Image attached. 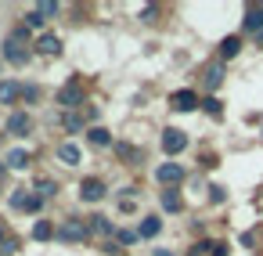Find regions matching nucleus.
<instances>
[{
  "instance_id": "17",
  "label": "nucleus",
  "mask_w": 263,
  "mask_h": 256,
  "mask_svg": "<svg viewBox=\"0 0 263 256\" xmlns=\"http://www.w3.org/2000/svg\"><path fill=\"white\" fill-rule=\"evenodd\" d=\"M4 162H8L11 170H22V166L29 162V152H26V148H15V152H8V159H4Z\"/></svg>"
},
{
  "instance_id": "25",
  "label": "nucleus",
  "mask_w": 263,
  "mask_h": 256,
  "mask_svg": "<svg viewBox=\"0 0 263 256\" xmlns=\"http://www.w3.org/2000/svg\"><path fill=\"white\" fill-rule=\"evenodd\" d=\"M209 198H213V202H216V206H220V202H223V198H227V191H223V188H220V184H213V188H209Z\"/></svg>"
},
{
  "instance_id": "9",
  "label": "nucleus",
  "mask_w": 263,
  "mask_h": 256,
  "mask_svg": "<svg viewBox=\"0 0 263 256\" xmlns=\"http://www.w3.org/2000/svg\"><path fill=\"white\" fill-rule=\"evenodd\" d=\"M36 51H40V54H54V58H58V54H62V40H58L54 33H44V36L36 40Z\"/></svg>"
},
{
  "instance_id": "16",
  "label": "nucleus",
  "mask_w": 263,
  "mask_h": 256,
  "mask_svg": "<svg viewBox=\"0 0 263 256\" xmlns=\"http://www.w3.org/2000/svg\"><path fill=\"white\" fill-rule=\"evenodd\" d=\"M58 159H62L65 166H76V162H80V148H76V144H62V148H58Z\"/></svg>"
},
{
  "instance_id": "6",
  "label": "nucleus",
  "mask_w": 263,
  "mask_h": 256,
  "mask_svg": "<svg viewBox=\"0 0 263 256\" xmlns=\"http://www.w3.org/2000/svg\"><path fill=\"white\" fill-rule=\"evenodd\" d=\"M155 177H159V184L173 188V184H180V180H184V170H180V162H162V166L155 170Z\"/></svg>"
},
{
  "instance_id": "13",
  "label": "nucleus",
  "mask_w": 263,
  "mask_h": 256,
  "mask_svg": "<svg viewBox=\"0 0 263 256\" xmlns=\"http://www.w3.org/2000/svg\"><path fill=\"white\" fill-rule=\"evenodd\" d=\"M87 137H90V144H94V148H108V144H112V134H108L105 126H94Z\"/></svg>"
},
{
  "instance_id": "31",
  "label": "nucleus",
  "mask_w": 263,
  "mask_h": 256,
  "mask_svg": "<svg viewBox=\"0 0 263 256\" xmlns=\"http://www.w3.org/2000/svg\"><path fill=\"white\" fill-rule=\"evenodd\" d=\"M137 238H141L137 231H119V242H123V245H130V242H137Z\"/></svg>"
},
{
  "instance_id": "35",
  "label": "nucleus",
  "mask_w": 263,
  "mask_h": 256,
  "mask_svg": "<svg viewBox=\"0 0 263 256\" xmlns=\"http://www.w3.org/2000/svg\"><path fill=\"white\" fill-rule=\"evenodd\" d=\"M152 256H173V252H170V249H155Z\"/></svg>"
},
{
  "instance_id": "8",
  "label": "nucleus",
  "mask_w": 263,
  "mask_h": 256,
  "mask_svg": "<svg viewBox=\"0 0 263 256\" xmlns=\"http://www.w3.org/2000/svg\"><path fill=\"white\" fill-rule=\"evenodd\" d=\"M29 126H33V119H29L26 112H15V116L8 119V134H15V137H26Z\"/></svg>"
},
{
  "instance_id": "19",
  "label": "nucleus",
  "mask_w": 263,
  "mask_h": 256,
  "mask_svg": "<svg viewBox=\"0 0 263 256\" xmlns=\"http://www.w3.org/2000/svg\"><path fill=\"white\" fill-rule=\"evenodd\" d=\"M54 234H58V231H54L47 220H36V224H33V238H36V242H47V238H54Z\"/></svg>"
},
{
  "instance_id": "33",
  "label": "nucleus",
  "mask_w": 263,
  "mask_h": 256,
  "mask_svg": "<svg viewBox=\"0 0 263 256\" xmlns=\"http://www.w3.org/2000/svg\"><path fill=\"white\" fill-rule=\"evenodd\" d=\"M22 98H26V101H36L40 90H36V87H22Z\"/></svg>"
},
{
  "instance_id": "30",
  "label": "nucleus",
  "mask_w": 263,
  "mask_h": 256,
  "mask_svg": "<svg viewBox=\"0 0 263 256\" xmlns=\"http://www.w3.org/2000/svg\"><path fill=\"white\" fill-rule=\"evenodd\" d=\"M15 249H18V238H8V242H4V245H0V252H4V256H11V252H15Z\"/></svg>"
},
{
  "instance_id": "26",
  "label": "nucleus",
  "mask_w": 263,
  "mask_h": 256,
  "mask_svg": "<svg viewBox=\"0 0 263 256\" xmlns=\"http://www.w3.org/2000/svg\"><path fill=\"white\" fill-rule=\"evenodd\" d=\"M202 105H205V112H209V116H220V101H216V98H205Z\"/></svg>"
},
{
  "instance_id": "10",
  "label": "nucleus",
  "mask_w": 263,
  "mask_h": 256,
  "mask_svg": "<svg viewBox=\"0 0 263 256\" xmlns=\"http://www.w3.org/2000/svg\"><path fill=\"white\" fill-rule=\"evenodd\" d=\"M15 98H22V87L15 80H4V83H0V105H11Z\"/></svg>"
},
{
  "instance_id": "15",
  "label": "nucleus",
  "mask_w": 263,
  "mask_h": 256,
  "mask_svg": "<svg viewBox=\"0 0 263 256\" xmlns=\"http://www.w3.org/2000/svg\"><path fill=\"white\" fill-rule=\"evenodd\" d=\"M220 83H223V65H209V69H205V87L216 90Z\"/></svg>"
},
{
  "instance_id": "32",
  "label": "nucleus",
  "mask_w": 263,
  "mask_h": 256,
  "mask_svg": "<svg viewBox=\"0 0 263 256\" xmlns=\"http://www.w3.org/2000/svg\"><path fill=\"white\" fill-rule=\"evenodd\" d=\"M205 249H213V242H198V245H191V252H187V256H202Z\"/></svg>"
},
{
  "instance_id": "23",
  "label": "nucleus",
  "mask_w": 263,
  "mask_h": 256,
  "mask_svg": "<svg viewBox=\"0 0 263 256\" xmlns=\"http://www.w3.org/2000/svg\"><path fill=\"white\" fill-rule=\"evenodd\" d=\"M36 11H40V15H44V19H51V15H58V11H62V8H58V4H54V0H44V4H36Z\"/></svg>"
},
{
  "instance_id": "34",
  "label": "nucleus",
  "mask_w": 263,
  "mask_h": 256,
  "mask_svg": "<svg viewBox=\"0 0 263 256\" xmlns=\"http://www.w3.org/2000/svg\"><path fill=\"white\" fill-rule=\"evenodd\" d=\"M141 15H144V22H155V4H148V8H144Z\"/></svg>"
},
{
  "instance_id": "1",
  "label": "nucleus",
  "mask_w": 263,
  "mask_h": 256,
  "mask_svg": "<svg viewBox=\"0 0 263 256\" xmlns=\"http://www.w3.org/2000/svg\"><path fill=\"white\" fill-rule=\"evenodd\" d=\"M26 47H29V29L22 26V29H15V33L4 40V58H8L11 65H26V62H29V51H26Z\"/></svg>"
},
{
  "instance_id": "28",
  "label": "nucleus",
  "mask_w": 263,
  "mask_h": 256,
  "mask_svg": "<svg viewBox=\"0 0 263 256\" xmlns=\"http://www.w3.org/2000/svg\"><path fill=\"white\" fill-rule=\"evenodd\" d=\"M40 206H44V198H40V195H29V202H26V213H36Z\"/></svg>"
},
{
  "instance_id": "14",
  "label": "nucleus",
  "mask_w": 263,
  "mask_h": 256,
  "mask_svg": "<svg viewBox=\"0 0 263 256\" xmlns=\"http://www.w3.org/2000/svg\"><path fill=\"white\" fill-rule=\"evenodd\" d=\"M241 51V40L238 36H223V44H220V58H234Z\"/></svg>"
},
{
  "instance_id": "11",
  "label": "nucleus",
  "mask_w": 263,
  "mask_h": 256,
  "mask_svg": "<svg viewBox=\"0 0 263 256\" xmlns=\"http://www.w3.org/2000/svg\"><path fill=\"white\" fill-rule=\"evenodd\" d=\"M159 231H162V220H159V216H144V220H141V227H137V234H141V238H155Z\"/></svg>"
},
{
  "instance_id": "7",
  "label": "nucleus",
  "mask_w": 263,
  "mask_h": 256,
  "mask_svg": "<svg viewBox=\"0 0 263 256\" xmlns=\"http://www.w3.org/2000/svg\"><path fill=\"white\" fill-rule=\"evenodd\" d=\"M170 105H173L177 112H191V108L198 105V94H195V90H177V94H170Z\"/></svg>"
},
{
  "instance_id": "2",
  "label": "nucleus",
  "mask_w": 263,
  "mask_h": 256,
  "mask_svg": "<svg viewBox=\"0 0 263 256\" xmlns=\"http://www.w3.org/2000/svg\"><path fill=\"white\" fill-rule=\"evenodd\" d=\"M87 234H90V224H83V220H65L54 238H58V242H87Z\"/></svg>"
},
{
  "instance_id": "29",
  "label": "nucleus",
  "mask_w": 263,
  "mask_h": 256,
  "mask_svg": "<svg viewBox=\"0 0 263 256\" xmlns=\"http://www.w3.org/2000/svg\"><path fill=\"white\" fill-rule=\"evenodd\" d=\"M209 252H213V256H227V252H231V245H227V242H213V249H209Z\"/></svg>"
},
{
  "instance_id": "3",
  "label": "nucleus",
  "mask_w": 263,
  "mask_h": 256,
  "mask_svg": "<svg viewBox=\"0 0 263 256\" xmlns=\"http://www.w3.org/2000/svg\"><path fill=\"white\" fill-rule=\"evenodd\" d=\"M58 105H65V108L83 105V83H80V80H69V83L58 90Z\"/></svg>"
},
{
  "instance_id": "20",
  "label": "nucleus",
  "mask_w": 263,
  "mask_h": 256,
  "mask_svg": "<svg viewBox=\"0 0 263 256\" xmlns=\"http://www.w3.org/2000/svg\"><path fill=\"white\" fill-rule=\"evenodd\" d=\"M90 231H98V234H112L116 227H112L108 216H90Z\"/></svg>"
},
{
  "instance_id": "4",
  "label": "nucleus",
  "mask_w": 263,
  "mask_h": 256,
  "mask_svg": "<svg viewBox=\"0 0 263 256\" xmlns=\"http://www.w3.org/2000/svg\"><path fill=\"white\" fill-rule=\"evenodd\" d=\"M184 148H187V134H184V130H177V126L162 130V152H166V155H177V152H184Z\"/></svg>"
},
{
  "instance_id": "22",
  "label": "nucleus",
  "mask_w": 263,
  "mask_h": 256,
  "mask_svg": "<svg viewBox=\"0 0 263 256\" xmlns=\"http://www.w3.org/2000/svg\"><path fill=\"white\" fill-rule=\"evenodd\" d=\"M26 202H29V191H26V188L11 191V209H26Z\"/></svg>"
},
{
  "instance_id": "27",
  "label": "nucleus",
  "mask_w": 263,
  "mask_h": 256,
  "mask_svg": "<svg viewBox=\"0 0 263 256\" xmlns=\"http://www.w3.org/2000/svg\"><path fill=\"white\" fill-rule=\"evenodd\" d=\"M65 126H69L72 134H80V130H83V119H80V116H69V119H65Z\"/></svg>"
},
{
  "instance_id": "18",
  "label": "nucleus",
  "mask_w": 263,
  "mask_h": 256,
  "mask_svg": "<svg viewBox=\"0 0 263 256\" xmlns=\"http://www.w3.org/2000/svg\"><path fill=\"white\" fill-rule=\"evenodd\" d=\"M180 206H184V202H180V195H177L173 188H166V191H162V209H170V213H180Z\"/></svg>"
},
{
  "instance_id": "24",
  "label": "nucleus",
  "mask_w": 263,
  "mask_h": 256,
  "mask_svg": "<svg viewBox=\"0 0 263 256\" xmlns=\"http://www.w3.org/2000/svg\"><path fill=\"white\" fill-rule=\"evenodd\" d=\"M44 22H47V19H44V15H40L36 8H33V11L26 15V26H29V29H36V26H44Z\"/></svg>"
},
{
  "instance_id": "36",
  "label": "nucleus",
  "mask_w": 263,
  "mask_h": 256,
  "mask_svg": "<svg viewBox=\"0 0 263 256\" xmlns=\"http://www.w3.org/2000/svg\"><path fill=\"white\" fill-rule=\"evenodd\" d=\"M256 40H259V44H263V33H256Z\"/></svg>"
},
{
  "instance_id": "12",
  "label": "nucleus",
  "mask_w": 263,
  "mask_h": 256,
  "mask_svg": "<svg viewBox=\"0 0 263 256\" xmlns=\"http://www.w3.org/2000/svg\"><path fill=\"white\" fill-rule=\"evenodd\" d=\"M245 29L249 33H263V8H249L245 11Z\"/></svg>"
},
{
  "instance_id": "21",
  "label": "nucleus",
  "mask_w": 263,
  "mask_h": 256,
  "mask_svg": "<svg viewBox=\"0 0 263 256\" xmlns=\"http://www.w3.org/2000/svg\"><path fill=\"white\" fill-rule=\"evenodd\" d=\"M36 195L40 198H51V195H58V184L54 180H36Z\"/></svg>"
},
{
  "instance_id": "5",
  "label": "nucleus",
  "mask_w": 263,
  "mask_h": 256,
  "mask_svg": "<svg viewBox=\"0 0 263 256\" xmlns=\"http://www.w3.org/2000/svg\"><path fill=\"white\" fill-rule=\"evenodd\" d=\"M105 191H108V188H105V180H98V177H87V180L80 184V198H83V202H101Z\"/></svg>"
}]
</instances>
